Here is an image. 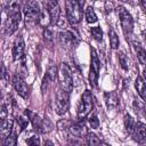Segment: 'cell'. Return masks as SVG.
Segmentation results:
<instances>
[{
    "label": "cell",
    "instance_id": "cell-1",
    "mask_svg": "<svg viewBox=\"0 0 146 146\" xmlns=\"http://www.w3.org/2000/svg\"><path fill=\"white\" fill-rule=\"evenodd\" d=\"M82 6L80 0H65V11L68 22L72 25L80 23L82 18Z\"/></svg>",
    "mask_w": 146,
    "mask_h": 146
},
{
    "label": "cell",
    "instance_id": "cell-2",
    "mask_svg": "<svg viewBox=\"0 0 146 146\" xmlns=\"http://www.w3.org/2000/svg\"><path fill=\"white\" fill-rule=\"evenodd\" d=\"M23 11H24L26 25H32V24L39 22V18L41 15V9H40L39 3L35 0L27 1L23 8Z\"/></svg>",
    "mask_w": 146,
    "mask_h": 146
},
{
    "label": "cell",
    "instance_id": "cell-3",
    "mask_svg": "<svg viewBox=\"0 0 146 146\" xmlns=\"http://www.w3.org/2000/svg\"><path fill=\"white\" fill-rule=\"evenodd\" d=\"M70 106V91L64 89V88H59L56 92V98H55V110L56 113L59 115H63L67 112Z\"/></svg>",
    "mask_w": 146,
    "mask_h": 146
},
{
    "label": "cell",
    "instance_id": "cell-4",
    "mask_svg": "<svg viewBox=\"0 0 146 146\" xmlns=\"http://www.w3.org/2000/svg\"><path fill=\"white\" fill-rule=\"evenodd\" d=\"M116 13H117V16L120 18V24H121V27H122L124 35L127 38H129L133 31V19L131 17V15L129 14V11L122 6L116 8Z\"/></svg>",
    "mask_w": 146,
    "mask_h": 146
},
{
    "label": "cell",
    "instance_id": "cell-5",
    "mask_svg": "<svg viewBox=\"0 0 146 146\" xmlns=\"http://www.w3.org/2000/svg\"><path fill=\"white\" fill-rule=\"evenodd\" d=\"M92 107H94V100H92L91 92L89 90H86L81 96V100L78 107V117L80 120L87 117L91 112Z\"/></svg>",
    "mask_w": 146,
    "mask_h": 146
},
{
    "label": "cell",
    "instance_id": "cell-6",
    "mask_svg": "<svg viewBox=\"0 0 146 146\" xmlns=\"http://www.w3.org/2000/svg\"><path fill=\"white\" fill-rule=\"evenodd\" d=\"M58 78H59V83L60 87L71 91L73 88V75H72V71L70 68V66L65 63H63L59 66L58 70Z\"/></svg>",
    "mask_w": 146,
    "mask_h": 146
},
{
    "label": "cell",
    "instance_id": "cell-7",
    "mask_svg": "<svg viewBox=\"0 0 146 146\" xmlns=\"http://www.w3.org/2000/svg\"><path fill=\"white\" fill-rule=\"evenodd\" d=\"M99 68H100V62L98 58V55L94 48H91V60H90V70H89V81L91 87H96L98 82V75H99Z\"/></svg>",
    "mask_w": 146,
    "mask_h": 146
},
{
    "label": "cell",
    "instance_id": "cell-8",
    "mask_svg": "<svg viewBox=\"0 0 146 146\" xmlns=\"http://www.w3.org/2000/svg\"><path fill=\"white\" fill-rule=\"evenodd\" d=\"M21 22V13H13L7 15V19L5 23V33L11 35L18 27Z\"/></svg>",
    "mask_w": 146,
    "mask_h": 146
},
{
    "label": "cell",
    "instance_id": "cell-9",
    "mask_svg": "<svg viewBox=\"0 0 146 146\" xmlns=\"http://www.w3.org/2000/svg\"><path fill=\"white\" fill-rule=\"evenodd\" d=\"M13 86H14L16 92L21 97H23L24 99L29 98V96H30V88H29V86L26 84V82L24 81V79L19 74H16L14 76V79H13Z\"/></svg>",
    "mask_w": 146,
    "mask_h": 146
},
{
    "label": "cell",
    "instance_id": "cell-10",
    "mask_svg": "<svg viewBox=\"0 0 146 146\" xmlns=\"http://www.w3.org/2000/svg\"><path fill=\"white\" fill-rule=\"evenodd\" d=\"M24 49H25V43L22 36L16 38L14 46H13V59L14 60H19L21 58L24 57Z\"/></svg>",
    "mask_w": 146,
    "mask_h": 146
},
{
    "label": "cell",
    "instance_id": "cell-11",
    "mask_svg": "<svg viewBox=\"0 0 146 146\" xmlns=\"http://www.w3.org/2000/svg\"><path fill=\"white\" fill-rule=\"evenodd\" d=\"M132 137L137 143L145 144L146 143V124L141 122L136 123L133 132H132Z\"/></svg>",
    "mask_w": 146,
    "mask_h": 146
},
{
    "label": "cell",
    "instance_id": "cell-12",
    "mask_svg": "<svg viewBox=\"0 0 146 146\" xmlns=\"http://www.w3.org/2000/svg\"><path fill=\"white\" fill-rule=\"evenodd\" d=\"M58 75V70L56 66H50L48 70H47V73L43 78V81H42V90L46 91L48 89V87L55 81V79L57 78Z\"/></svg>",
    "mask_w": 146,
    "mask_h": 146
},
{
    "label": "cell",
    "instance_id": "cell-13",
    "mask_svg": "<svg viewBox=\"0 0 146 146\" xmlns=\"http://www.w3.org/2000/svg\"><path fill=\"white\" fill-rule=\"evenodd\" d=\"M59 40L66 47H74L79 43V39L70 31H65V32L59 33Z\"/></svg>",
    "mask_w": 146,
    "mask_h": 146
},
{
    "label": "cell",
    "instance_id": "cell-14",
    "mask_svg": "<svg viewBox=\"0 0 146 146\" xmlns=\"http://www.w3.org/2000/svg\"><path fill=\"white\" fill-rule=\"evenodd\" d=\"M70 132L72 136L80 138V137H84L88 133V130H87V127L83 122H78V123H74L70 127Z\"/></svg>",
    "mask_w": 146,
    "mask_h": 146
},
{
    "label": "cell",
    "instance_id": "cell-15",
    "mask_svg": "<svg viewBox=\"0 0 146 146\" xmlns=\"http://www.w3.org/2000/svg\"><path fill=\"white\" fill-rule=\"evenodd\" d=\"M104 99H105V103H106L107 108H110V110L115 108V107L119 105V102H120V100H119V95H117L116 91L105 92Z\"/></svg>",
    "mask_w": 146,
    "mask_h": 146
},
{
    "label": "cell",
    "instance_id": "cell-16",
    "mask_svg": "<svg viewBox=\"0 0 146 146\" xmlns=\"http://www.w3.org/2000/svg\"><path fill=\"white\" fill-rule=\"evenodd\" d=\"M13 129H14V122L11 120H1V124H0V136L6 139L11 132H13Z\"/></svg>",
    "mask_w": 146,
    "mask_h": 146
},
{
    "label": "cell",
    "instance_id": "cell-17",
    "mask_svg": "<svg viewBox=\"0 0 146 146\" xmlns=\"http://www.w3.org/2000/svg\"><path fill=\"white\" fill-rule=\"evenodd\" d=\"M135 87H136L138 95L141 97V99L146 102V82L141 76H137L135 81Z\"/></svg>",
    "mask_w": 146,
    "mask_h": 146
},
{
    "label": "cell",
    "instance_id": "cell-18",
    "mask_svg": "<svg viewBox=\"0 0 146 146\" xmlns=\"http://www.w3.org/2000/svg\"><path fill=\"white\" fill-rule=\"evenodd\" d=\"M22 7V0H6V11L7 14L18 13Z\"/></svg>",
    "mask_w": 146,
    "mask_h": 146
},
{
    "label": "cell",
    "instance_id": "cell-19",
    "mask_svg": "<svg viewBox=\"0 0 146 146\" xmlns=\"http://www.w3.org/2000/svg\"><path fill=\"white\" fill-rule=\"evenodd\" d=\"M133 47H135V51H136V55H137L139 63L143 65H146V50L137 42L133 43Z\"/></svg>",
    "mask_w": 146,
    "mask_h": 146
},
{
    "label": "cell",
    "instance_id": "cell-20",
    "mask_svg": "<svg viewBox=\"0 0 146 146\" xmlns=\"http://www.w3.org/2000/svg\"><path fill=\"white\" fill-rule=\"evenodd\" d=\"M135 125H136L135 120H133L129 114H125V115H124V128H125L127 132L130 133V135H132L133 129H135Z\"/></svg>",
    "mask_w": 146,
    "mask_h": 146
},
{
    "label": "cell",
    "instance_id": "cell-21",
    "mask_svg": "<svg viewBox=\"0 0 146 146\" xmlns=\"http://www.w3.org/2000/svg\"><path fill=\"white\" fill-rule=\"evenodd\" d=\"M84 15H86V19H87L88 23L92 24V23H96V22H97V16H96L95 10H94L92 7H88V8L86 9Z\"/></svg>",
    "mask_w": 146,
    "mask_h": 146
},
{
    "label": "cell",
    "instance_id": "cell-22",
    "mask_svg": "<svg viewBox=\"0 0 146 146\" xmlns=\"http://www.w3.org/2000/svg\"><path fill=\"white\" fill-rule=\"evenodd\" d=\"M108 35H110V43H111V47L113 49H116L119 47V36L117 34L115 33V31L113 29H110L108 31Z\"/></svg>",
    "mask_w": 146,
    "mask_h": 146
},
{
    "label": "cell",
    "instance_id": "cell-23",
    "mask_svg": "<svg viewBox=\"0 0 146 146\" xmlns=\"http://www.w3.org/2000/svg\"><path fill=\"white\" fill-rule=\"evenodd\" d=\"M86 140H87V144L88 145H99L102 141L98 139V137L95 135V133H92V132H88L87 135H86Z\"/></svg>",
    "mask_w": 146,
    "mask_h": 146
},
{
    "label": "cell",
    "instance_id": "cell-24",
    "mask_svg": "<svg viewBox=\"0 0 146 146\" xmlns=\"http://www.w3.org/2000/svg\"><path fill=\"white\" fill-rule=\"evenodd\" d=\"M90 33H91L92 38H94L96 41H102V39H103V31H102L100 27H98V26L91 27Z\"/></svg>",
    "mask_w": 146,
    "mask_h": 146
},
{
    "label": "cell",
    "instance_id": "cell-25",
    "mask_svg": "<svg viewBox=\"0 0 146 146\" xmlns=\"http://www.w3.org/2000/svg\"><path fill=\"white\" fill-rule=\"evenodd\" d=\"M16 135H17V132H15L14 129H13V132L5 139V146H14V145H16V143H17Z\"/></svg>",
    "mask_w": 146,
    "mask_h": 146
},
{
    "label": "cell",
    "instance_id": "cell-26",
    "mask_svg": "<svg viewBox=\"0 0 146 146\" xmlns=\"http://www.w3.org/2000/svg\"><path fill=\"white\" fill-rule=\"evenodd\" d=\"M119 62L123 70H128V58L125 57L124 52H119Z\"/></svg>",
    "mask_w": 146,
    "mask_h": 146
},
{
    "label": "cell",
    "instance_id": "cell-27",
    "mask_svg": "<svg viewBox=\"0 0 146 146\" xmlns=\"http://www.w3.org/2000/svg\"><path fill=\"white\" fill-rule=\"evenodd\" d=\"M88 121H89V124H90V127H91L92 129H97V128L99 127V121H98V119H97V116H96L95 114L91 115Z\"/></svg>",
    "mask_w": 146,
    "mask_h": 146
},
{
    "label": "cell",
    "instance_id": "cell-28",
    "mask_svg": "<svg viewBox=\"0 0 146 146\" xmlns=\"http://www.w3.org/2000/svg\"><path fill=\"white\" fill-rule=\"evenodd\" d=\"M26 143H27L29 145H38V144H39V138H38L36 136H33V137H31L30 139H26Z\"/></svg>",
    "mask_w": 146,
    "mask_h": 146
},
{
    "label": "cell",
    "instance_id": "cell-29",
    "mask_svg": "<svg viewBox=\"0 0 146 146\" xmlns=\"http://www.w3.org/2000/svg\"><path fill=\"white\" fill-rule=\"evenodd\" d=\"M43 2H44V6H46V8H48V7H51V6H55V5H58L57 0H43Z\"/></svg>",
    "mask_w": 146,
    "mask_h": 146
},
{
    "label": "cell",
    "instance_id": "cell-30",
    "mask_svg": "<svg viewBox=\"0 0 146 146\" xmlns=\"http://www.w3.org/2000/svg\"><path fill=\"white\" fill-rule=\"evenodd\" d=\"M7 113H8V111H7V107H6V105H5V104H2V106H1V114H0V117H1V120L6 119V115H7Z\"/></svg>",
    "mask_w": 146,
    "mask_h": 146
},
{
    "label": "cell",
    "instance_id": "cell-31",
    "mask_svg": "<svg viewBox=\"0 0 146 146\" xmlns=\"http://www.w3.org/2000/svg\"><path fill=\"white\" fill-rule=\"evenodd\" d=\"M52 36H54L52 32H51L48 27H46V31H44V38H46V39H48V40H51V39H52Z\"/></svg>",
    "mask_w": 146,
    "mask_h": 146
},
{
    "label": "cell",
    "instance_id": "cell-32",
    "mask_svg": "<svg viewBox=\"0 0 146 146\" xmlns=\"http://www.w3.org/2000/svg\"><path fill=\"white\" fill-rule=\"evenodd\" d=\"M143 113H144V116L146 117V102H145V104L143 106Z\"/></svg>",
    "mask_w": 146,
    "mask_h": 146
},
{
    "label": "cell",
    "instance_id": "cell-33",
    "mask_svg": "<svg viewBox=\"0 0 146 146\" xmlns=\"http://www.w3.org/2000/svg\"><path fill=\"white\" fill-rule=\"evenodd\" d=\"M143 38H144V40H145V42H146V30L143 31Z\"/></svg>",
    "mask_w": 146,
    "mask_h": 146
},
{
    "label": "cell",
    "instance_id": "cell-34",
    "mask_svg": "<svg viewBox=\"0 0 146 146\" xmlns=\"http://www.w3.org/2000/svg\"><path fill=\"white\" fill-rule=\"evenodd\" d=\"M144 78H145V80H146V67L144 68Z\"/></svg>",
    "mask_w": 146,
    "mask_h": 146
},
{
    "label": "cell",
    "instance_id": "cell-35",
    "mask_svg": "<svg viewBox=\"0 0 146 146\" xmlns=\"http://www.w3.org/2000/svg\"><path fill=\"white\" fill-rule=\"evenodd\" d=\"M120 1H122V2H130V0H120Z\"/></svg>",
    "mask_w": 146,
    "mask_h": 146
}]
</instances>
